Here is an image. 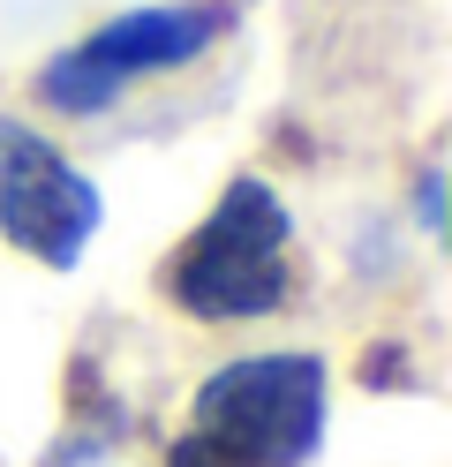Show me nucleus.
Listing matches in <instances>:
<instances>
[{
    "mask_svg": "<svg viewBox=\"0 0 452 467\" xmlns=\"http://www.w3.org/2000/svg\"><path fill=\"white\" fill-rule=\"evenodd\" d=\"M294 286L287 265V203L271 196L257 173L226 182V196L211 203V219L173 249L166 295L204 317V325H241V317H271Z\"/></svg>",
    "mask_w": 452,
    "mask_h": 467,
    "instance_id": "1",
    "label": "nucleus"
},
{
    "mask_svg": "<svg viewBox=\"0 0 452 467\" xmlns=\"http://www.w3.org/2000/svg\"><path fill=\"white\" fill-rule=\"evenodd\" d=\"M196 430L257 467H301L324 445V362L317 355H249L204 377Z\"/></svg>",
    "mask_w": 452,
    "mask_h": 467,
    "instance_id": "2",
    "label": "nucleus"
},
{
    "mask_svg": "<svg viewBox=\"0 0 452 467\" xmlns=\"http://www.w3.org/2000/svg\"><path fill=\"white\" fill-rule=\"evenodd\" d=\"M226 31V16L211 0H181V8H136V16H113L106 31H90L83 46H68L60 61L38 76L46 106L60 113H106L121 99V83L136 76H159L211 53V38Z\"/></svg>",
    "mask_w": 452,
    "mask_h": 467,
    "instance_id": "3",
    "label": "nucleus"
},
{
    "mask_svg": "<svg viewBox=\"0 0 452 467\" xmlns=\"http://www.w3.org/2000/svg\"><path fill=\"white\" fill-rule=\"evenodd\" d=\"M99 212H106L99 189H90L38 129L0 121V234H8L16 249H30L53 272H68L90 249V234H99Z\"/></svg>",
    "mask_w": 452,
    "mask_h": 467,
    "instance_id": "4",
    "label": "nucleus"
},
{
    "mask_svg": "<svg viewBox=\"0 0 452 467\" xmlns=\"http://www.w3.org/2000/svg\"><path fill=\"white\" fill-rule=\"evenodd\" d=\"M166 467H257V460H241L234 445H219L211 430H196V422H189V437H181V445L166 452Z\"/></svg>",
    "mask_w": 452,
    "mask_h": 467,
    "instance_id": "5",
    "label": "nucleus"
}]
</instances>
